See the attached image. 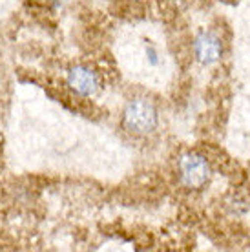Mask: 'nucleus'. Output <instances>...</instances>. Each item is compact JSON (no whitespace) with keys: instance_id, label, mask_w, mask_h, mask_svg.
<instances>
[{"instance_id":"2","label":"nucleus","mask_w":250,"mask_h":252,"mask_svg":"<svg viewBox=\"0 0 250 252\" xmlns=\"http://www.w3.org/2000/svg\"><path fill=\"white\" fill-rule=\"evenodd\" d=\"M177 172H179L181 185L190 190L203 189L210 181V176H212V168H210V163L207 161V158H203L201 154H195V152L185 154L179 159Z\"/></svg>"},{"instance_id":"3","label":"nucleus","mask_w":250,"mask_h":252,"mask_svg":"<svg viewBox=\"0 0 250 252\" xmlns=\"http://www.w3.org/2000/svg\"><path fill=\"white\" fill-rule=\"evenodd\" d=\"M223 55V42L214 32H201L194 38V57L203 66H212Z\"/></svg>"},{"instance_id":"4","label":"nucleus","mask_w":250,"mask_h":252,"mask_svg":"<svg viewBox=\"0 0 250 252\" xmlns=\"http://www.w3.org/2000/svg\"><path fill=\"white\" fill-rule=\"evenodd\" d=\"M68 86L77 95H82V97H90L94 95L97 90H99V77L92 68L88 66H75L68 71Z\"/></svg>"},{"instance_id":"1","label":"nucleus","mask_w":250,"mask_h":252,"mask_svg":"<svg viewBox=\"0 0 250 252\" xmlns=\"http://www.w3.org/2000/svg\"><path fill=\"white\" fill-rule=\"evenodd\" d=\"M121 123L133 135H148L159 125V112L148 99H133L126 104Z\"/></svg>"},{"instance_id":"5","label":"nucleus","mask_w":250,"mask_h":252,"mask_svg":"<svg viewBox=\"0 0 250 252\" xmlns=\"http://www.w3.org/2000/svg\"><path fill=\"white\" fill-rule=\"evenodd\" d=\"M146 53H148V55H150V61L154 64L157 63V53H156V50H154V48H148V50H146Z\"/></svg>"}]
</instances>
